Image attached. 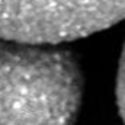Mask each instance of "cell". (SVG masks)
Wrapping results in <instances>:
<instances>
[{
    "label": "cell",
    "instance_id": "6da1fadb",
    "mask_svg": "<svg viewBox=\"0 0 125 125\" xmlns=\"http://www.w3.org/2000/svg\"><path fill=\"white\" fill-rule=\"evenodd\" d=\"M83 74L68 50L0 38V125H73Z\"/></svg>",
    "mask_w": 125,
    "mask_h": 125
},
{
    "label": "cell",
    "instance_id": "7a4b0ae2",
    "mask_svg": "<svg viewBox=\"0 0 125 125\" xmlns=\"http://www.w3.org/2000/svg\"><path fill=\"white\" fill-rule=\"evenodd\" d=\"M125 18V0H0V38L61 44Z\"/></svg>",
    "mask_w": 125,
    "mask_h": 125
},
{
    "label": "cell",
    "instance_id": "3957f363",
    "mask_svg": "<svg viewBox=\"0 0 125 125\" xmlns=\"http://www.w3.org/2000/svg\"><path fill=\"white\" fill-rule=\"evenodd\" d=\"M116 97H118V106L125 124V48L121 57L119 71H118V82H116Z\"/></svg>",
    "mask_w": 125,
    "mask_h": 125
}]
</instances>
